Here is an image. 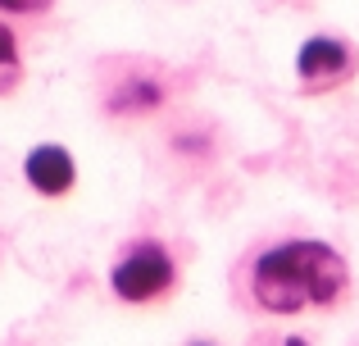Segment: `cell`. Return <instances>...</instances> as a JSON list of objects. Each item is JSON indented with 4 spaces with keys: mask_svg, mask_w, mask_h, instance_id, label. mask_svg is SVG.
Masks as SVG:
<instances>
[{
    "mask_svg": "<svg viewBox=\"0 0 359 346\" xmlns=\"http://www.w3.org/2000/svg\"><path fill=\"white\" fill-rule=\"evenodd\" d=\"M241 287L255 310L264 314H300L332 310L351 292V265L341 251L314 237H287L259 246L241 269Z\"/></svg>",
    "mask_w": 359,
    "mask_h": 346,
    "instance_id": "6da1fadb",
    "label": "cell"
},
{
    "mask_svg": "<svg viewBox=\"0 0 359 346\" xmlns=\"http://www.w3.org/2000/svg\"><path fill=\"white\" fill-rule=\"evenodd\" d=\"M355 69H359V55H355V46L346 41V36H309L305 46L296 51V78H300V87L305 91H337V87H346V82L355 78Z\"/></svg>",
    "mask_w": 359,
    "mask_h": 346,
    "instance_id": "277c9868",
    "label": "cell"
},
{
    "mask_svg": "<svg viewBox=\"0 0 359 346\" xmlns=\"http://www.w3.org/2000/svg\"><path fill=\"white\" fill-rule=\"evenodd\" d=\"M109 73H114V78L100 87V109H105L109 119H150L173 96L168 73L159 69V64H118V69H109Z\"/></svg>",
    "mask_w": 359,
    "mask_h": 346,
    "instance_id": "3957f363",
    "label": "cell"
},
{
    "mask_svg": "<svg viewBox=\"0 0 359 346\" xmlns=\"http://www.w3.org/2000/svg\"><path fill=\"white\" fill-rule=\"evenodd\" d=\"M177 287V255L159 237H132L109 265V292L123 305H159Z\"/></svg>",
    "mask_w": 359,
    "mask_h": 346,
    "instance_id": "7a4b0ae2",
    "label": "cell"
},
{
    "mask_svg": "<svg viewBox=\"0 0 359 346\" xmlns=\"http://www.w3.org/2000/svg\"><path fill=\"white\" fill-rule=\"evenodd\" d=\"M282 346H309V342H305V338H287Z\"/></svg>",
    "mask_w": 359,
    "mask_h": 346,
    "instance_id": "9c48e42d",
    "label": "cell"
},
{
    "mask_svg": "<svg viewBox=\"0 0 359 346\" xmlns=\"http://www.w3.org/2000/svg\"><path fill=\"white\" fill-rule=\"evenodd\" d=\"M55 0H0V14L9 18H32V14H46Z\"/></svg>",
    "mask_w": 359,
    "mask_h": 346,
    "instance_id": "ba28073f",
    "label": "cell"
},
{
    "mask_svg": "<svg viewBox=\"0 0 359 346\" xmlns=\"http://www.w3.org/2000/svg\"><path fill=\"white\" fill-rule=\"evenodd\" d=\"M23 178H27V187H32L36 196H46V201H64V196L78 187V160H73L60 142H41V146L27 151Z\"/></svg>",
    "mask_w": 359,
    "mask_h": 346,
    "instance_id": "5b68a950",
    "label": "cell"
},
{
    "mask_svg": "<svg viewBox=\"0 0 359 346\" xmlns=\"http://www.w3.org/2000/svg\"><path fill=\"white\" fill-rule=\"evenodd\" d=\"M173 151L187 160H210L214 155V133H173Z\"/></svg>",
    "mask_w": 359,
    "mask_h": 346,
    "instance_id": "52a82bcc",
    "label": "cell"
},
{
    "mask_svg": "<svg viewBox=\"0 0 359 346\" xmlns=\"http://www.w3.org/2000/svg\"><path fill=\"white\" fill-rule=\"evenodd\" d=\"M23 82V51H18V32L0 18V96Z\"/></svg>",
    "mask_w": 359,
    "mask_h": 346,
    "instance_id": "8992f818",
    "label": "cell"
}]
</instances>
